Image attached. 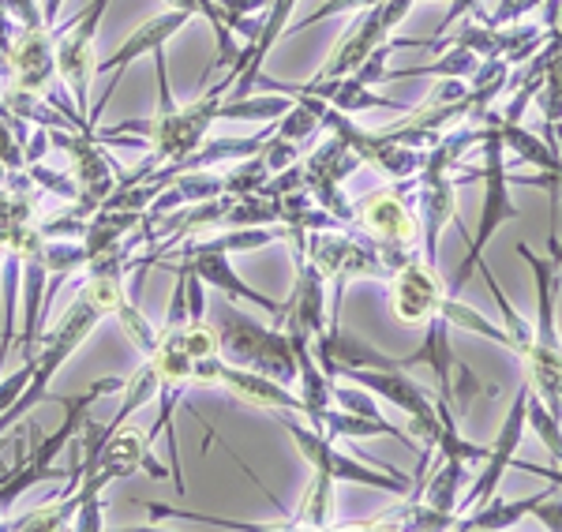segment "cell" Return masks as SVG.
Returning <instances> with one entry per match:
<instances>
[{"instance_id": "1", "label": "cell", "mask_w": 562, "mask_h": 532, "mask_svg": "<svg viewBox=\"0 0 562 532\" xmlns=\"http://www.w3.org/2000/svg\"><path fill=\"white\" fill-rule=\"evenodd\" d=\"M480 143H484V169H480L476 177L484 180V206H480V225H476L473 237H469V251H465V259H461L454 285H450L447 296H458L461 288H465L469 274H473L476 263L484 259V251L495 240V233L503 229L506 222L521 218L518 203L510 200L514 177H510V169H506V143H503V135H498V113H492V110L484 116V139Z\"/></svg>"}, {"instance_id": "2", "label": "cell", "mask_w": 562, "mask_h": 532, "mask_svg": "<svg viewBox=\"0 0 562 532\" xmlns=\"http://www.w3.org/2000/svg\"><path fill=\"white\" fill-rule=\"evenodd\" d=\"M217 346H222V360L237 367H251L278 383H296V353L293 341L281 327H262L251 315L233 308V301L225 296V304L217 308Z\"/></svg>"}, {"instance_id": "3", "label": "cell", "mask_w": 562, "mask_h": 532, "mask_svg": "<svg viewBox=\"0 0 562 532\" xmlns=\"http://www.w3.org/2000/svg\"><path fill=\"white\" fill-rule=\"evenodd\" d=\"M278 417H281V428L289 431V439H293L296 450H301L304 462L312 468H319V473H326L334 484H364V488L390 491V495H397V499H405V495L413 491V480L405 473L368 465V462H360V457L346 454V450H338L330 435H323V431L312 428L307 420L301 423V412L278 409Z\"/></svg>"}, {"instance_id": "4", "label": "cell", "mask_w": 562, "mask_h": 532, "mask_svg": "<svg viewBox=\"0 0 562 532\" xmlns=\"http://www.w3.org/2000/svg\"><path fill=\"white\" fill-rule=\"evenodd\" d=\"M109 12V0H90L76 20L53 26V42H57V76L68 87L71 102H76L79 116H90V65H94V38ZM90 128V121H87ZM94 132V128H90Z\"/></svg>"}, {"instance_id": "5", "label": "cell", "mask_w": 562, "mask_h": 532, "mask_svg": "<svg viewBox=\"0 0 562 532\" xmlns=\"http://www.w3.org/2000/svg\"><path fill=\"white\" fill-rule=\"evenodd\" d=\"M416 192V177L402 180L397 188H379L360 200L357 222L375 245H383L397 256H416V237H420V222L409 211V195Z\"/></svg>"}, {"instance_id": "6", "label": "cell", "mask_w": 562, "mask_h": 532, "mask_svg": "<svg viewBox=\"0 0 562 532\" xmlns=\"http://www.w3.org/2000/svg\"><path fill=\"white\" fill-rule=\"evenodd\" d=\"M188 20H192V12H180V8H169V12H161V15H154V20L147 23H139L135 31L124 38V45L116 53H109V57L98 65V76H105V90H102V98L94 102V110H90V128L98 124V116L105 113V105L113 102V94H116V83H121V76L128 71L135 60L139 57H154V49H161V45H169V38L173 34H180V26H184Z\"/></svg>"}, {"instance_id": "7", "label": "cell", "mask_w": 562, "mask_h": 532, "mask_svg": "<svg viewBox=\"0 0 562 532\" xmlns=\"http://www.w3.org/2000/svg\"><path fill=\"white\" fill-rule=\"evenodd\" d=\"M4 79L0 87L12 90H31V94H49L53 83H57V42L53 34L38 26V31H26L20 26L12 38V53L4 57Z\"/></svg>"}, {"instance_id": "8", "label": "cell", "mask_w": 562, "mask_h": 532, "mask_svg": "<svg viewBox=\"0 0 562 532\" xmlns=\"http://www.w3.org/2000/svg\"><path fill=\"white\" fill-rule=\"evenodd\" d=\"M525 409H529V383H521V390L514 394V405H510V412H506L503 428H498V439H495L492 446H487L484 468H480L473 488L461 495L458 513H469V510L484 507V502L498 491V484H503V473L514 465V450L521 446V435H525V428H529V420H525Z\"/></svg>"}, {"instance_id": "9", "label": "cell", "mask_w": 562, "mask_h": 532, "mask_svg": "<svg viewBox=\"0 0 562 532\" xmlns=\"http://www.w3.org/2000/svg\"><path fill=\"white\" fill-rule=\"evenodd\" d=\"M49 143L71 155V166H76V184H79V192H83L79 206H83L87 214L98 211V206L109 200V192L116 188L113 158H109L105 150L98 147L94 135H87V132L57 128V132H49Z\"/></svg>"}, {"instance_id": "10", "label": "cell", "mask_w": 562, "mask_h": 532, "mask_svg": "<svg viewBox=\"0 0 562 532\" xmlns=\"http://www.w3.org/2000/svg\"><path fill=\"white\" fill-rule=\"evenodd\" d=\"M447 288L439 282V270L428 259L413 256L409 263H402L390 278V301H394V315L402 322H428L439 312Z\"/></svg>"}, {"instance_id": "11", "label": "cell", "mask_w": 562, "mask_h": 532, "mask_svg": "<svg viewBox=\"0 0 562 532\" xmlns=\"http://www.w3.org/2000/svg\"><path fill=\"white\" fill-rule=\"evenodd\" d=\"M390 26L383 23V12L375 8H364V12H352V23L349 31L341 34L338 49L326 57V65L315 71L312 83H323V79H341V76H352L360 65L368 60L371 49H379L383 42H390Z\"/></svg>"}, {"instance_id": "12", "label": "cell", "mask_w": 562, "mask_h": 532, "mask_svg": "<svg viewBox=\"0 0 562 532\" xmlns=\"http://www.w3.org/2000/svg\"><path fill=\"white\" fill-rule=\"evenodd\" d=\"M169 251H180V263L192 267L195 274L203 278V285L217 288V293L229 296V301L256 304V308L270 312V315L278 312L281 301H274V296H267V293H259V288H251V285H244V278L237 274V270H233V263H229V256H225V251H214V248H169Z\"/></svg>"}, {"instance_id": "13", "label": "cell", "mask_w": 562, "mask_h": 532, "mask_svg": "<svg viewBox=\"0 0 562 532\" xmlns=\"http://www.w3.org/2000/svg\"><path fill=\"white\" fill-rule=\"evenodd\" d=\"M214 383L225 386L233 398L256 405V409H270V412L289 409V412H301V417H304L301 394H293L285 383H278V378H270L262 372H251V367H237V364H229V360H222V364H217Z\"/></svg>"}, {"instance_id": "14", "label": "cell", "mask_w": 562, "mask_h": 532, "mask_svg": "<svg viewBox=\"0 0 562 532\" xmlns=\"http://www.w3.org/2000/svg\"><path fill=\"white\" fill-rule=\"evenodd\" d=\"M518 256L529 263L532 278H537V346L543 349H562L559 346V327H555V308H559V267L548 256H537L529 245H518Z\"/></svg>"}, {"instance_id": "15", "label": "cell", "mask_w": 562, "mask_h": 532, "mask_svg": "<svg viewBox=\"0 0 562 532\" xmlns=\"http://www.w3.org/2000/svg\"><path fill=\"white\" fill-rule=\"evenodd\" d=\"M450 319L442 312H435L428 319V333H424L420 349H413L409 356H402L405 367H416V364H428L435 372V383H439V398H447L450 390V378H454V367H458V356L450 349Z\"/></svg>"}, {"instance_id": "16", "label": "cell", "mask_w": 562, "mask_h": 532, "mask_svg": "<svg viewBox=\"0 0 562 532\" xmlns=\"http://www.w3.org/2000/svg\"><path fill=\"white\" fill-rule=\"evenodd\" d=\"M296 90H307V94L323 98V102H330L334 110L341 113H360V110H394V113H409V105L405 102H394L390 94H371V87H360L352 76H341V79H323V83H312L307 79L304 87Z\"/></svg>"}, {"instance_id": "17", "label": "cell", "mask_w": 562, "mask_h": 532, "mask_svg": "<svg viewBox=\"0 0 562 532\" xmlns=\"http://www.w3.org/2000/svg\"><path fill=\"white\" fill-rule=\"evenodd\" d=\"M548 491H551V484H548ZM548 491H540V495H529V499H518V502H503V499H487L484 507H476V510H469L465 518H458L454 521V529L461 532H495V529H510V525H518V521L525 518V513H532V507L543 499Z\"/></svg>"}, {"instance_id": "18", "label": "cell", "mask_w": 562, "mask_h": 532, "mask_svg": "<svg viewBox=\"0 0 562 532\" xmlns=\"http://www.w3.org/2000/svg\"><path fill=\"white\" fill-rule=\"evenodd\" d=\"M465 484H473L469 480V462H461V457H442V468L424 484L420 499L442 513H458L461 488H465Z\"/></svg>"}, {"instance_id": "19", "label": "cell", "mask_w": 562, "mask_h": 532, "mask_svg": "<svg viewBox=\"0 0 562 532\" xmlns=\"http://www.w3.org/2000/svg\"><path fill=\"white\" fill-rule=\"evenodd\" d=\"M334 480L326 473L315 468L312 484H307L304 499H301V510L293 518V529H334Z\"/></svg>"}, {"instance_id": "20", "label": "cell", "mask_w": 562, "mask_h": 532, "mask_svg": "<svg viewBox=\"0 0 562 532\" xmlns=\"http://www.w3.org/2000/svg\"><path fill=\"white\" fill-rule=\"evenodd\" d=\"M289 98H278V94H244V98H222L217 105V121H248V124H270L278 116L289 113Z\"/></svg>"}, {"instance_id": "21", "label": "cell", "mask_w": 562, "mask_h": 532, "mask_svg": "<svg viewBox=\"0 0 562 532\" xmlns=\"http://www.w3.org/2000/svg\"><path fill=\"white\" fill-rule=\"evenodd\" d=\"M480 274H484V282H487V288H492V296H495V304H498V312H503V322H506V333H510V353H518V356H525L529 353L532 346H537V330H532V322H525L518 312L510 308V301H506V293L498 288V282H495V274L487 270V263L480 259Z\"/></svg>"}, {"instance_id": "22", "label": "cell", "mask_w": 562, "mask_h": 532, "mask_svg": "<svg viewBox=\"0 0 562 532\" xmlns=\"http://www.w3.org/2000/svg\"><path fill=\"white\" fill-rule=\"evenodd\" d=\"M26 139H31V124L0 102V161L8 166V173L26 169Z\"/></svg>"}, {"instance_id": "23", "label": "cell", "mask_w": 562, "mask_h": 532, "mask_svg": "<svg viewBox=\"0 0 562 532\" xmlns=\"http://www.w3.org/2000/svg\"><path fill=\"white\" fill-rule=\"evenodd\" d=\"M113 319L121 322V330L128 333V338H132V346L139 349L143 356H150L154 349H158L161 330L154 327V322L147 319V315H143V308L132 301V296H124V301L116 304V308H113Z\"/></svg>"}, {"instance_id": "24", "label": "cell", "mask_w": 562, "mask_h": 532, "mask_svg": "<svg viewBox=\"0 0 562 532\" xmlns=\"http://www.w3.org/2000/svg\"><path fill=\"white\" fill-rule=\"evenodd\" d=\"M87 267V248L83 240H45V270H49L53 278V288L57 282H65L68 274H76V270ZM49 285H45V296L53 293Z\"/></svg>"}, {"instance_id": "25", "label": "cell", "mask_w": 562, "mask_h": 532, "mask_svg": "<svg viewBox=\"0 0 562 532\" xmlns=\"http://www.w3.org/2000/svg\"><path fill=\"white\" fill-rule=\"evenodd\" d=\"M439 312H442V315H447V319H450V327H465V330L480 333V338H492L495 346L510 349V333H506V330H498L495 322H487V319H484V315H480V312L465 308V304H461L458 296H442Z\"/></svg>"}, {"instance_id": "26", "label": "cell", "mask_w": 562, "mask_h": 532, "mask_svg": "<svg viewBox=\"0 0 562 532\" xmlns=\"http://www.w3.org/2000/svg\"><path fill=\"white\" fill-rule=\"evenodd\" d=\"M525 420H529V428L537 431L540 443L548 446V454L555 457V465L562 468V420L551 417L548 405L532 394V386H529V409H525Z\"/></svg>"}, {"instance_id": "27", "label": "cell", "mask_w": 562, "mask_h": 532, "mask_svg": "<svg viewBox=\"0 0 562 532\" xmlns=\"http://www.w3.org/2000/svg\"><path fill=\"white\" fill-rule=\"evenodd\" d=\"M26 177H31V184H38V188H45V192H49V195H57L60 203H79V200H83V192H79L76 177L57 173V169L42 166V161H34V166H26Z\"/></svg>"}, {"instance_id": "28", "label": "cell", "mask_w": 562, "mask_h": 532, "mask_svg": "<svg viewBox=\"0 0 562 532\" xmlns=\"http://www.w3.org/2000/svg\"><path fill=\"white\" fill-rule=\"evenodd\" d=\"M274 132L285 135V139H293V143H307L315 132H319V121H315V116L307 113L301 102H296V105H289V113L281 116V124Z\"/></svg>"}, {"instance_id": "29", "label": "cell", "mask_w": 562, "mask_h": 532, "mask_svg": "<svg viewBox=\"0 0 562 532\" xmlns=\"http://www.w3.org/2000/svg\"><path fill=\"white\" fill-rule=\"evenodd\" d=\"M31 375H34V360H23V364L15 367L12 375L0 378V412L12 409V405L20 401V394L26 390V383H31Z\"/></svg>"}, {"instance_id": "30", "label": "cell", "mask_w": 562, "mask_h": 532, "mask_svg": "<svg viewBox=\"0 0 562 532\" xmlns=\"http://www.w3.org/2000/svg\"><path fill=\"white\" fill-rule=\"evenodd\" d=\"M0 8L12 15L15 26H26V31H38V26H45L42 0H0ZM45 31H49V26H45Z\"/></svg>"}, {"instance_id": "31", "label": "cell", "mask_w": 562, "mask_h": 532, "mask_svg": "<svg viewBox=\"0 0 562 532\" xmlns=\"http://www.w3.org/2000/svg\"><path fill=\"white\" fill-rule=\"evenodd\" d=\"M543 0H498V8L487 15V26H506V23H521L525 15H532Z\"/></svg>"}, {"instance_id": "32", "label": "cell", "mask_w": 562, "mask_h": 532, "mask_svg": "<svg viewBox=\"0 0 562 532\" xmlns=\"http://www.w3.org/2000/svg\"><path fill=\"white\" fill-rule=\"evenodd\" d=\"M532 513H537L540 525H548L551 532H562V488L559 484H551V491L532 507Z\"/></svg>"}, {"instance_id": "33", "label": "cell", "mask_w": 562, "mask_h": 532, "mask_svg": "<svg viewBox=\"0 0 562 532\" xmlns=\"http://www.w3.org/2000/svg\"><path fill=\"white\" fill-rule=\"evenodd\" d=\"M461 15H476L480 23H487V15L480 12V0H450V12L442 15V23H439V34H447V31H450V23H458Z\"/></svg>"}, {"instance_id": "34", "label": "cell", "mask_w": 562, "mask_h": 532, "mask_svg": "<svg viewBox=\"0 0 562 532\" xmlns=\"http://www.w3.org/2000/svg\"><path fill=\"white\" fill-rule=\"evenodd\" d=\"M217 4H222L225 12H229L233 20H237V23H248L251 15H256V12H262V8L270 4V0H217Z\"/></svg>"}, {"instance_id": "35", "label": "cell", "mask_w": 562, "mask_h": 532, "mask_svg": "<svg viewBox=\"0 0 562 532\" xmlns=\"http://www.w3.org/2000/svg\"><path fill=\"white\" fill-rule=\"evenodd\" d=\"M559 195H551V229H548V259L562 267V237H559Z\"/></svg>"}, {"instance_id": "36", "label": "cell", "mask_w": 562, "mask_h": 532, "mask_svg": "<svg viewBox=\"0 0 562 532\" xmlns=\"http://www.w3.org/2000/svg\"><path fill=\"white\" fill-rule=\"evenodd\" d=\"M49 128H34L31 139H26V166H34V161L45 158V150H49Z\"/></svg>"}, {"instance_id": "37", "label": "cell", "mask_w": 562, "mask_h": 532, "mask_svg": "<svg viewBox=\"0 0 562 532\" xmlns=\"http://www.w3.org/2000/svg\"><path fill=\"white\" fill-rule=\"evenodd\" d=\"M514 468H521V473H532V476H540V480H548V484H559L562 488V468H540V465H532V462H518L514 457Z\"/></svg>"}, {"instance_id": "38", "label": "cell", "mask_w": 562, "mask_h": 532, "mask_svg": "<svg viewBox=\"0 0 562 532\" xmlns=\"http://www.w3.org/2000/svg\"><path fill=\"white\" fill-rule=\"evenodd\" d=\"M60 8H65V0H42V20H45V26H57V20H60Z\"/></svg>"}, {"instance_id": "39", "label": "cell", "mask_w": 562, "mask_h": 532, "mask_svg": "<svg viewBox=\"0 0 562 532\" xmlns=\"http://www.w3.org/2000/svg\"><path fill=\"white\" fill-rule=\"evenodd\" d=\"M4 184H8V166L0 161V188H4Z\"/></svg>"}, {"instance_id": "40", "label": "cell", "mask_w": 562, "mask_h": 532, "mask_svg": "<svg viewBox=\"0 0 562 532\" xmlns=\"http://www.w3.org/2000/svg\"><path fill=\"white\" fill-rule=\"evenodd\" d=\"M559 417H562V378H559Z\"/></svg>"}, {"instance_id": "41", "label": "cell", "mask_w": 562, "mask_h": 532, "mask_svg": "<svg viewBox=\"0 0 562 532\" xmlns=\"http://www.w3.org/2000/svg\"><path fill=\"white\" fill-rule=\"evenodd\" d=\"M416 4H420V0H416Z\"/></svg>"}]
</instances>
